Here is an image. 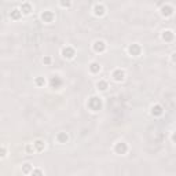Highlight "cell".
Returning <instances> with one entry per match:
<instances>
[{"instance_id":"6da1fadb","label":"cell","mask_w":176,"mask_h":176,"mask_svg":"<svg viewBox=\"0 0 176 176\" xmlns=\"http://www.w3.org/2000/svg\"><path fill=\"white\" fill-rule=\"evenodd\" d=\"M88 107H89L91 110H94V112L100 110V107H102V102H100V99L96 98V96H92V98L88 100Z\"/></svg>"},{"instance_id":"7a4b0ae2","label":"cell","mask_w":176,"mask_h":176,"mask_svg":"<svg viewBox=\"0 0 176 176\" xmlns=\"http://www.w3.org/2000/svg\"><path fill=\"white\" fill-rule=\"evenodd\" d=\"M114 151H116L117 154H125V153L128 151V146H127V143H124V142H120V143L116 145Z\"/></svg>"},{"instance_id":"3957f363","label":"cell","mask_w":176,"mask_h":176,"mask_svg":"<svg viewBox=\"0 0 176 176\" xmlns=\"http://www.w3.org/2000/svg\"><path fill=\"white\" fill-rule=\"evenodd\" d=\"M128 51L132 57H139L140 52H142V48H140L139 44H131L130 48H128Z\"/></svg>"},{"instance_id":"277c9868","label":"cell","mask_w":176,"mask_h":176,"mask_svg":"<svg viewBox=\"0 0 176 176\" xmlns=\"http://www.w3.org/2000/svg\"><path fill=\"white\" fill-rule=\"evenodd\" d=\"M62 55L65 58H67V59H72L73 57H74V50H73L72 47H63L62 48Z\"/></svg>"},{"instance_id":"5b68a950","label":"cell","mask_w":176,"mask_h":176,"mask_svg":"<svg viewBox=\"0 0 176 176\" xmlns=\"http://www.w3.org/2000/svg\"><path fill=\"white\" fill-rule=\"evenodd\" d=\"M94 14L96 17H102L105 14V6L100 4V3H96L94 6Z\"/></svg>"},{"instance_id":"8992f818","label":"cell","mask_w":176,"mask_h":176,"mask_svg":"<svg viewBox=\"0 0 176 176\" xmlns=\"http://www.w3.org/2000/svg\"><path fill=\"white\" fill-rule=\"evenodd\" d=\"M94 50L96 52H103L105 50H106V44H105V42H102V40H96V42L94 43Z\"/></svg>"},{"instance_id":"52a82bcc","label":"cell","mask_w":176,"mask_h":176,"mask_svg":"<svg viewBox=\"0 0 176 176\" xmlns=\"http://www.w3.org/2000/svg\"><path fill=\"white\" fill-rule=\"evenodd\" d=\"M124 70H121V69H117V70H114L113 72V78L116 81H123L124 80Z\"/></svg>"},{"instance_id":"ba28073f","label":"cell","mask_w":176,"mask_h":176,"mask_svg":"<svg viewBox=\"0 0 176 176\" xmlns=\"http://www.w3.org/2000/svg\"><path fill=\"white\" fill-rule=\"evenodd\" d=\"M161 14L164 17H171L173 14V8H172L171 6H162V8H161Z\"/></svg>"},{"instance_id":"9c48e42d","label":"cell","mask_w":176,"mask_h":176,"mask_svg":"<svg viewBox=\"0 0 176 176\" xmlns=\"http://www.w3.org/2000/svg\"><path fill=\"white\" fill-rule=\"evenodd\" d=\"M42 19L44 22H52V19H54V12L52 11H44L42 14Z\"/></svg>"},{"instance_id":"30bf717a","label":"cell","mask_w":176,"mask_h":176,"mask_svg":"<svg viewBox=\"0 0 176 176\" xmlns=\"http://www.w3.org/2000/svg\"><path fill=\"white\" fill-rule=\"evenodd\" d=\"M33 147H35L37 151H43V150H44V147H46V143H44L42 139H37V140H35Z\"/></svg>"},{"instance_id":"8fae6325","label":"cell","mask_w":176,"mask_h":176,"mask_svg":"<svg viewBox=\"0 0 176 176\" xmlns=\"http://www.w3.org/2000/svg\"><path fill=\"white\" fill-rule=\"evenodd\" d=\"M162 39L165 42H172L173 40V32L172 30H164L162 32Z\"/></svg>"},{"instance_id":"7c38bea8","label":"cell","mask_w":176,"mask_h":176,"mask_svg":"<svg viewBox=\"0 0 176 176\" xmlns=\"http://www.w3.org/2000/svg\"><path fill=\"white\" fill-rule=\"evenodd\" d=\"M67 139H69V136H67L66 132H59V134L57 135V140L59 143H66Z\"/></svg>"},{"instance_id":"4fadbf2b","label":"cell","mask_w":176,"mask_h":176,"mask_svg":"<svg viewBox=\"0 0 176 176\" xmlns=\"http://www.w3.org/2000/svg\"><path fill=\"white\" fill-rule=\"evenodd\" d=\"M151 114H153V116H161V114H162V106H160V105L153 106V107H151Z\"/></svg>"},{"instance_id":"5bb4252c","label":"cell","mask_w":176,"mask_h":176,"mask_svg":"<svg viewBox=\"0 0 176 176\" xmlns=\"http://www.w3.org/2000/svg\"><path fill=\"white\" fill-rule=\"evenodd\" d=\"M30 11H32V6L29 4V3H24V4L21 6V12L22 14H30Z\"/></svg>"},{"instance_id":"9a60e30c","label":"cell","mask_w":176,"mask_h":176,"mask_svg":"<svg viewBox=\"0 0 176 176\" xmlns=\"http://www.w3.org/2000/svg\"><path fill=\"white\" fill-rule=\"evenodd\" d=\"M21 15H22V12H21V10H18V8H14L10 14V17L12 18V19H19Z\"/></svg>"},{"instance_id":"2e32d148","label":"cell","mask_w":176,"mask_h":176,"mask_svg":"<svg viewBox=\"0 0 176 176\" xmlns=\"http://www.w3.org/2000/svg\"><path fill=\"white\" fill-rule=\"evenodd\" d=\"M89 70L92 73H99V70H100V65H99L98 62H92L91 65H89Z\"/></svg>"},{"instance_id":"e0dca14e","label":"cell","mask_w":176,"mask_h":176,"mask_svg":"<svg viewBox=\"0 0 176 176\" xmlns=\"http://www.w3.org/2000/svg\"><path fill=\"white\" fill-rule=\"evenodd\" d=\"M61 84H62V81H61L58 77H52L51 78V87L52 88H59L61 87Z\"/></svg>"},{"instance_id":"ac0fdd59","label":"cell","mask_w":176,"mask_h":176,"mask_svg":"<svg viewBox=\"0 0 176 176\" xmlns=\"http://www.w3.org/2000/svg\"><path fill=\"white\" fill-rule=\"evenodd\" d=\"M32 171H33V166H32L29 162H26V164L22 165V172H24V173H30Z\"/></svg>"},{"instance_id":"d6986e66","label":"cell","mask_w":176,"mask_h":176,"mask_svg":"<svg viewBox=\"0 0 176 176\" xmlns=\"http://www.w3.org/2000/svg\"><path fill=\"white\" fill-rule=\"evenodd\" d=\"M96 87H98V89H100V91H105V89L107 88V83H106L105 80H99L98 83H96Z\"/></svg>"},{"instance_id":"ffe728a7","label":"cell","mask_w":176,"mask_h":176,"mask_svg":"<svg viewBox=\"0 0 176 176\" xmlns=\"http://www.w3.org/2000/svg\"><path fill=\"white\" fill-rule=\"evenodd\" d=\"M35 83H36L37 87H43V85L46 84V80H44V77H37L36 80H35Z\"/></svg>"},{"instance_id":"44dd1931","label":"cell","mask_w":176,"mask_h":176,"mask_svg":"<svg viewBox=\"0 0 176 176\" xmlns=\"http://www.w3.org/2000/svg\"><path fill=\"white\" fill-rule=\"evenodd\" d=\"M32 176H43V171L42 169H33V171L30 172Z\"/></svg>"},{"instance_id":"7402d4cb","label":"cell","mask_w":176,"mask_h":176,"mask_svg":"<svg viewBox=\"0 0 176 176\" xmlns=\"http://www.w3.org/2000/svg\"><path fill=\"white\" fill-rule=\"evenodd\" d=\"M6 155H7V150H6L3 146H0V158H4Z\"/></svg>"},{"instance_id":"603a6c76","label":"cell","mask_w":176,"mask_h":176,"mask_svg":"<svg viewBox=\"0 0 176 176\" xmlns=\"http://www.w3.org/2000/svg\"><path fill=\"white\" fill-rule=\"evenodd\" d=\"M43 63H44V65H50V63H51V58H50V57H44V58H43Z\"/></svg>"},{"instance_id":"cb8c5ba5","label":"cell","mask_w":176,"mask_h":176,"mask_svg":"<svg viewBox=\"0 0 176 176\" xmlns=\"http://www.w3.org/2000/svg\"><path fill=\"white\" fill-rule=\"evenodd\" d=\"M26 151H28V153H33V151H35L33 145H28V146H26Z\"/></svg>"},{"instance_id":"d4e9b609","label":"cell","mask_w":176,"mask_h":176,"mask_svg":"<svg viewBox=\"0 0 176 176\" xmlns=\"http://www.w3.org/2000/svg\"><path fill=\"white\" fill-rule=\"evenodd\" d=\"M61 6H62V7H69L70 3H61Z\"/></svg>"}]
</instances>
